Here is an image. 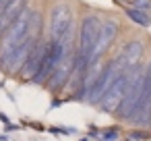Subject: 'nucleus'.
Masks as SVG:
<instances>
[{"label":"nucleus","instance_id":"f257e3e1","mask_svg":"<svg viewBox=\"0 0 151 141\" xmlns=\"http://www.w3.org/2000/svg\"><path fill=\"white\" fill-rule=\"evenodd\" d=\"M31 23H33V15H31V11L25 7V9L21 11V15L6 27V33H4V38H2V46H0V56H2V62H6V58L29 38Z\"/></svg>","mask_w":151,"mask_h":141},{"label":"nucleus","instance_id":"f03ea898","mask_svg":"<svg viewBox=\"0 0 151 141\" xmlns=\"http://www.w3.org/2000/svg\"><path fill=\"white\" fill-rule=\"evenodd\" d=\"M99 33H101V23L97 21V17H85L83 25H81V44H79V54L75 60V67L85 71L91 67V58H93V50L99 42Z\"/></svg>","mask_w":151,"mask_h":141},{"label":"nucleus","instance_id":"7ed1b4c3","mask_svg":"<svg viewBox=\"0 0 151 141\" xmlns=\"http://www.w3.org/2000/svg\"><path fill=\"white\" fill-rule=\"evenodd\" d=\"M143 81H145V73L143 71H132L128 75L126 89H124V98H122L120 108H118V114L122 118H132L134 108H137V102H139L141 91H143Z\"/></svg>","mask_w":151,"mask_h":141},{"label":"nucleus","instance_id":"20e7f679","mask_svg":"<svg viewBox=\"0 0 151 141\" xmlns=\"http://www.w3.org/2000/svg\"><path fill=\"white\" fill-rule=\"evenodd\" d=\"M64 46H66L64 42L54 40L50 46H46V48H44V56H42L40 69H37L35 77H33V81H35V83H42L46 77H50V75L56 71V67L64 60Z\"/></svg>","mask_w":151,"mask_h":141},{"label":"nucleus","instance_id":"39448f33","mask_svg":"<svg viewBox=\"0 0 151 141\" xmlns=\"http://www.w3.org/2000/svg\"><path fill=\"white\" fill-rule=\"evenodd\" d=\"M73 29V13L66 4H58L52 9L50 15V31H52V40L58 42H66V38L70 35Z\"/></svg>","mask_w":151,"mask_h":141},{"label":"nucleus","instance_id":"423d86ee","mask_svg":"<svg viewBox=\"0 0 151 141\" xmlns=\"http://www.w3.org/2000/svg\"><path fill=\"white\" fill-rule=\"evenodd\" d=\"M120 73H124V69L120 67V62H118V60L108 62V64L104 67V71H101V73H97V79H95V81H93V85L89 87V100H91V102L101 100V98H104V93L108 91V87L114 83V79H116Z\"/></svg>","mask_w":151,"mask_h":141},{"label":"nucleus","instance_id":"0eeeda50","mask_svg":"<svg viewBox=\"0 0 151 141\" xmlns=\"http://www.w3.org/2000/svg\"><path fill=\"white\" fill-rule=\"evenodd\" d=\"M132 120H137L139 124H151V64L145 73V81H143V91L141 98L137 102Z\"/></svg>","mask_w":151,"mask_h":141},{"label":"nucleus","instance_id":"6e6552de","mask_svg":"<svg viewBox=\"0 0 151 141\" xmlns=\"http://www.w3.org/2000/svg\"><path fill=\"white\" fill-rule=\"evenodd\" d=\"M126 81H128V75L126 73H120L114 83L108 87V91L104 93V98L99 100V106L106 110V112H114L120 108V102L124 98V89H126Z\"/></svg>","mask_w":151,"mask_h":141},{"label":"nucleus","instance_id":"1a4fd4ad","mask_svg":"<svg viewBox=\"0 0 151 141\" xmlns=\"http://www.w3.org/2000/svg\"><path fill=\"white\" fill-rule=\"evenodd\" d=\"M116 33H118V25L114 23V21H108L104 27H101V33H99V42H97V46H95V50H93V58H91V64H95V60L110 48V44L114 42V38H116Z\"/></svg>","mask_w":151,"mask_h":141},{"label":"nucleus","instance_id":"9d476101","mask_svg":"<svg viewBox=\"0 0 151 141\" xmlns=\"http://www.w3.org/2000/svg\"><path fill=\"white\" fill-rule=\"evenodd\" d=\"M141 54H143V44L141 42H128L122 48V52L118 56V62L124 71H128V69L137 67V62L141 60Z\"/></svg>","mask_w":151,"mask_h":141},{"label":"nucleus","instance_id":"9b49d317","mask_svg":"<svg viewBox=\"0 0 151 141\" xmlns=\"http://www.w3.org/2000/svg\"><path fill=\"white\" fill-rule=\"evenodd\" d=\"M44 48H46V46H44ZM44 48H42L40 44H35V48L31 50L29 58H27L25 64L21 67V71H23V75H25L27 79L35 77V73H37V69H40V62H42V56H44Z\"/></svg>","mask_w":151,"mask_h":141},{"label":"nucleus","instance_id":"f8f14e48","mask_svg":"<svg viewBox=\"0 0 151 141\" xmlns=\"http://www.w3.org/2000/svg\"><path fill=\"white\" fill-rule=\"evenodd\" d=\"M126 15H128V19L130 21H134V23H139V25H149L151 23V17L147 15V11L143 9V7H130L128 11H126Z\"/></svg>","mask_w":151,"mask_h":141},{"label":"nucleus","instance_id":"ddd939ff","mask_svg":"<svg viewBox=\"0 0 151 141\" xmlns=\"http://www.w3.org/2000/svg\"><path fill=\"white\" fill-rule=\"evenodd\" d=\"M68 73H70V62H66V67H64V62H60V64L56 67V73H54V77H52L50 85H52L54 89H58V87L62 85V81L68 77Z\"/></svg>","mask_w":151,"mask_h":141},{"label":"nucleus","instance_id":"4468645a","mask_svg":"<svg viewBox=\"0 0 151 141\" xmlns=\"http://www.w3.org/2000/svg\"><path fill=\"white\" fill-rule=\"evenodd\" d=\"M15 2H17V0H0V17H2V15H4Z\"/></svg>","mask_w":151,"mask_h":141},{"label":"nucleus","instance_id":"2eb2a0df","mask_svg":"<svg viewBox=\"0 0 151 141\" xmlns=\"http://www.w3.org/2000/svg\"><path fill=\"white\" fill-rule=\"evenodd\" d=\"M124 2H128V4H132V7H145L147 0H124Z\"/></svg>","mask_w":151,"mask_h":141},{"label":"nucleus","instance_id":"dca6fc26","mask_svg":"<svg viewBox=\"0 0 151 141\" xmlns=\"http://www.w3.org/2000/svg\"><path fill=\"white\" fill-rule=\"evenodd\" d=\"M118 137V133L116 131H110V133H106V139H116Z\"/></svg>","mask_w":151,"mask_h":141}]
</instances>
